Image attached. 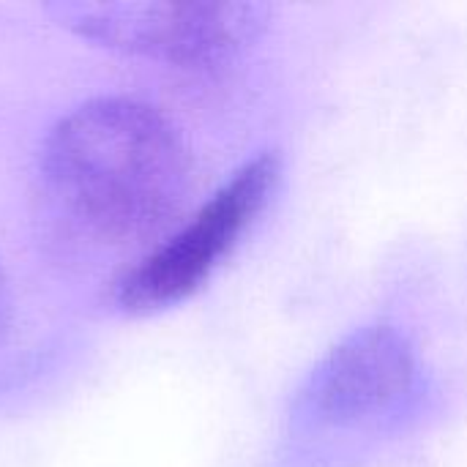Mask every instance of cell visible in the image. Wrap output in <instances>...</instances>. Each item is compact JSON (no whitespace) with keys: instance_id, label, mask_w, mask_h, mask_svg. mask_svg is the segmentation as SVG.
<instances>
[{"instance_id":"1","label":"cell","mask_w":467,"mask_h":467,"mask_svg":"<svg viewBox=\"0 0 467 467\" xmlns=\"http://www.w3.org/2000/svg\"><path fill=\"white\" fill-rule=\"evenodd\" d=\"M41 181L74 233L101 246H134L181 213L192 186V156L161 109L101 96L49 129Z\"/></svg>"},{"instance_id":"2","label":"cell","mask_w":467,"mask_h":467,"mask_svg":"<svg viewBox=\"0 0 467 467\" xmlns=\"http://www.w3.org/2000/svg\"><path fill=\"white\" fill-rule=\"evenodd\" d=\"M282 161L265 150L238 167L170 238L115 282V304L129 315H153L200 293L265 211Z\"/></svg>"},{"instance_id":"3","label":"cell","mask_w":467,"mask_h":467,"mask_svg":"<svg viewBox=\"0 0 467 467\" xmlns=\"http://www.w3.org/2000/svg\"><path fill=\"white\" fill-rule=\"evenodd\" d=\"M47 11L79 38L178 68H216L265 30L260 3H52Z\"/></svg>"},{"instance_id":"5","label":"cell","mask_w":467,"mask_h":467,"mask_svg":"<svg viewBox=\"0 0 467 467\" xmlns=\"http://www.w3.org/2000/svg\"><path fill=\"white\" fill-rule=\"evenodd\" d=\"M3 312H5V279L0 271V323H3Z\"/></svg>"},{"instance_id":"4","label":"cell","mask_w":467,"mask_h":467,"mask_svg":"<svg viewBox=\"0 0 467 467\" xmlns=\"http://www.w3.org/2000/svg\"><path fill=\"white\" fill-rule=\"evenodd\" d=\"M421 364L405 331L389 323L364 326L337 342L306 375L293 416L317 430L378 427L416 394Z\"/></svg>"}]
</instances>
